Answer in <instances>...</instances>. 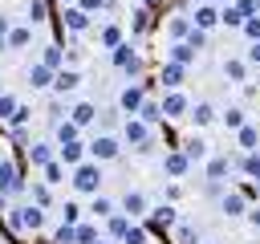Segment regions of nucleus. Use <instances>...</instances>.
Returning a JSON list of instances; mask_svg holds the SVG:
<instances>
[{
  "mask_svg": "<svg viewBox=\"0 0 260 244\" xmlns=\"http://www.w3.org/2000/svg\"><path fill=\"white\" fill-rule=\"evenodd\" d=\"M45 216H49V207H41V203H20V207H8V228L16 232V236H28V232H41L45 228Z\"/></svg>",
  "mask_w": 260,
  "mask_h": 244,
  "instance_id": "obj_1",
  "label": "nucleus"
},
{
  "mask_svg": "<svg viewBox=\"0 0 260 244\" xmlns=\"http://www.w3.org/2000/svg\"><path fill=\"white\" fill-rule=\"evenodd\" d=\"M69 183H73L77 195H98V187H102V163H93V159L77 163L69 171Z\"/></svg>",
  "mask_w": 260,
  "mask_h": 244,
  "instance_id": "obj_2",
  "label": "nucleus"
},
{
  "mask_svg": "<svg viewBox=\"0 0 260 244\" xmlns=\"http://www.w3.org/2000/svg\"><path fill=\"white\" fill-rule=\"evenodd\" d=\"M122 146H126V142H122V138H114V134H98V138H89V142H85V150H89V159H93V163H114V159L122 155Z\"/></svg>",
  "mask_w": 260,
  "mask_h": 244,
  "instance_id": "obj_3",
  "label": "nucleus"
},
{
  "mask_svg": "<svg viewBox=\"0 0 260 244\" xmlns=\"http://www.w3.org/2000/svg\"><path fill=\"white\" fill-rule=\"evenodd\" d=\"M158 106H162V122H179V118L191 114V98H187L183 89H167V94L158 98Z\"/></svg>",
  "mask_w": 260,
  "mask_h": 244,
  "instance_id": "obj_4",
  "label": "nucleus"
},
{
  "mask_svg": "<svg viewBox=\"0 0 260 244\" xmlns=\"http://www.w3.org/2000/svg\"><path fill=\"white\" fill-rule=\"evenodd\" d=\"M146 85H150V81H146V77H142V81H130V85H126V89H122V94H118V110H122V114H126V118H130V114H138V110H142V102H146Z\"/></svg>",
  "mask_w": 260,
  "mask_h": 244,
  "instance_id": "obj_5",
  "label": "nucleus"
},
{
  "mask_svg": "<svg viewBox=\"0 0 260 244\" xmlns=\"http://www.w3.org/2000/svg\"><path fill=\"white\" fill-rule=\"evenodd\" d=\"M248 207H252V199H248V191H244V187H228V191L219 195V211H223L228 220L248 216Z\"/></svg>",
  "mask_w": 260,
  "mask_h": 244,
  "instance_id": "obj_6",
  "label": "nucleus"
},
{
  "mask_svg": "<svg viewBox=\"0 0 260 244\" xmlns=\"http://www.w3.org/2000/svg\"><path fill=\"white\" fill-rule=\"evenodd\" d=\"M0 191L4 195H24L28 191V183H24V175L12 159H0Z\"/></svg>",
  "mask_w": 260,
  "mask_h": 244,
  "instance_id": "obj_7",
  "label": "nucleus"
},
{
  "mask_svg": "<svg viewBox=\"0 0 260 244\" xmlns=\"http://www.w3.org/2000/svg\"><path fill=\"white\" fill-rule=\"evenodd\" d=\"M122 142H126V146H134V150H138L142 142H150V122H142L138 114H130V118H126V126H122Z\"/></svg>",
  "mask_w": 260,
  "mask_h": 244,
  "instance_id": "obj_8",
  "label": "nucleus"
},
{
  "mask_svg": "<svg viewBox=\"0 0 260 244\" xmlns=\"http://www.w3.org/2000/svg\"><path fill=\"white\" fill-rule=\"evenodd\" d=\"M187 69L191 65H179V61H162V69H158V85L162 89H183V81H187Z\"/></svg>",
  "mask_w": 260,
  "mask_h": 244,
  "instance_id": "obj_9",
  "label": "nucleus"
},
{
  "mask_svg": "<svg viewBox=\"0 0 260 244\" xmlns=\"http://www.w3.org/2000/svg\"><path fill=\"white\" fill-rule=\"evenodd\" d=\"M118 211H126L130 220H146V211H150L146 191H126V195H122V203H118Z\"/></svg>",
  "mask_w": 260,
  "mask_h": 244,
  "instance_id": "obj_10",
  "label": "nucleus"
},
{
  "mask_svg": "<svg viewBox=\"0 0 260 244\" xmlns=\"http://www.w3.org/2000/svg\"><path fill=\"white\" fill-rule=\"evenodd\" d=\"M175 224H179V211H175V203H171V199L146 211V228H162V232H167V228H175Z\"/></svg>",
  "mask_w": 260,
  "mask_h": 244,
  "instance_id": "obj_11",
  "label": "nucleus"
},
{
  "mask_svg": "<svg viewBox=\"0 0 260 244\" xmlns=\"http://www.w3.org/2000/svg\"><path fill=\"white\" fill-rule=\"evenodd\" d=\"M179 150H183V155L191 159V167H195V163H207V159H211V142H207V138H199V134H187Z\"/></svg>",
  "mask_w": 260,
  "mask_h": 244,
  "instance_id": "obj_12",
  "label": "nucleus"
},
{
  "mask_svg": "<svg viewBox=\"0 0 260 244\" xmlns=\"http://www.w3.org/2000/svg\"><path fill=\"white\" fill-rule=\"evenodd\" d=\"M240 159H244V155H236V159H232V155H211V159H207V179H223V183H228V175L240 167Z\"/></svg>",
  "mask_w": 260,
  "mask_h": 244,
  "instance_id": "obj_13",
  "label": "nucleus"
},
{
  "mask_svg": "<svg viewBox=\"0 0 260 244\" xmlns=\"http://www.w3.org/2000/svg\"><path fill=\"white\" fill-rule=\"evenodd\" d=\"M191 24H199V28H215L219 24V4L215 0H203V4H195V12H191Z\"/></svg>",
  "mask_w": 260,
  "mask_h": 244,
  "instance_id": "obj_14",
  "label": "nucleus"
},
{
  "mask_svg": "<svg viewBox=\"0 0 260 244\" xmlns=\"http://www.w3.org/2000/svg\"><path fill=\"white\" fill-rule=\"evenodd\" d=\"M61 24H65L69 33H85V28H89V12H85L81 4H65V12H61Z\"/></svg>",
  "mask_w": 260,
  "mask_h": 244,
  "instance_id": "obj_15",
  "label": "nucleus"
},
{
  "mask_svg": "<svg viewBox=\"0 0 260 244\" xmlns=\"http://www.w3.org/2000/svg\"><path fill=\"white\" fill-rule=\"evenodd\" d=\"M77 85H81V73L77 69H57V77H53V94L57 98H65V94H77Z\"/></svg>",
  "mask_w": 260,
  "mask_h": 244,
  "instance_id": "obj_16",
  "label": "nucleus"
},
{
  "mask_svg": "<svg viewBox=\"0 0 260 244\" xmlns=\"http://www.w3.org/2000/svg\"><path fill=\"white\" fill-rule=\"evenodd\" d=\"M57 159H61V163L73 171L77 163H85V159H89V150H85V142L77 138V142H61V146H57Z\"/></svg>",
  "mask_w": 260,
  "mask_h": 244,
  "instance_id": "obj_17",
  "label": "nucleus"
},
{
  "mask_svg": "<svg viewBox=\"0 0 260 244\" xmlns=\"http://www.w3.org/2000/svg\"><path fill=\"white\" fill-rule=\"evenodd\" d=\"M191 171V159L183 155V150H167L162 155V175H171V179H183Z\"/></svg>",
  "mask_w": 260,
  "mask_h": 244,
  "instance_id": "obj_18",
  "label": "nucleus"
},
{
  "mask_svg": "<svg viewBox=\"0 0 260 244\" xmlns=\"http://www.w3.org/2000/svg\"><path fill=\"white\" fill-rule=\"evenodd\" d=\"M53 77H57V69H49L45 61H32L28 65V85L32 89H53Z\"/></svg>",
  "mask_w": 260,
  "mask_h": 244,
  "instance_id": "obj_19",
  "label": "nucleus"
},
{
  "mask_svg": "<svg viewBox=\"0 0 260 244\" xmlns=\"http://www.w3.org/2000/svg\"><path fill=\"white\" fill-rule=\"evenodd\" d=\"M24 150H28V163H32L37 171H41L45 163H53V159H57V142H28Z\"/></svg>",
  "mask_w": 260,
  "mask_h": 244,
  "instance_id": "obj_20",
  "label": "nucleus"
},
{
  "mask_svg": "<svg viewBox=\"0 0 260 244\" xmlns=\"http://www.w3.org/2000/svg\"><path fill=\"white\" fill-rule=\"evenodd\" d=\"M81 138V126L73 122V118H57V126H53V142L61 146V142H77Z\"/></svg>",
  "mask_w": 260,
  "mask_h": 244,
  "instance_id": "obj_21",
  "label": "nucleus"
},
{
  "mask_svg": "<svg viewBox=\"0 0 260 244\" xmlns=\"http://www.w3.org/2000/svg\"><path fill=\"white\" fill-rule=\"evenodd\" d=\"M223 77H228L232 85H244V81H248V61H244V57H228V61H223Z\"/></svg>",
  "mask_w": 260,
  "mask_h": 244,
  "instance_id": "obj_22",
  "label": "nucleus"
},
{
  "mask_svg": "<svg viewBox=\"0 0 260 244\" xmlns=\"http://www.w3.org/2000/svg\"><path fill=\"white\" fill-rule=\"evenodd\" d=\"M65 118H73V122H77V126H81V130H85V126H89V122H93V118H98V106H93V102H73V106H69V114H65Z\"/></svg>",
  "mask_w": 260,
  "mask_h": 244,
  "instance_id": "obj_23",
  "label": "nucleus"
},
{
  "mask_svg": "<svg viewBox=\"0 0 260 244\" xmlns=\"http://www.w3.org/2000/svg\"><path fill=\"white\" fill-rule=\"evenodd\" d=\"M187 33H191V16H187V12H175V16L167 20V37H171V41H187Z\"/></svg>",
  "mask_w": 260,
  "mask_h": 244,
  "instance_id": "obj_24",
  "label": "nucleus"
},
{
  "mask_svg": "<svg viewBox=\"0 0 260 244\" xmlns=\"http://www.w3.org/2000/svg\"><path fill=\"white\" fill-rule=\"evenodd\" d=\"M167 53H171V61H179V65H195V53H199V49H195L191 41H171Z\"/></svg>",
  "mask_w": 260,
  "mask_h": 244,
  "instance_id": "obj_25",
  "label": "nucleus"
},
{
  "mask_svg": "<svg viewBox=\"0 0 260 244\" xmlns=\"http://www.w3.org/2000/svg\"><path fill=\"white\" fill-rule=\"evenodd\" d=\"M187 118H191L195 126H211L219 114H215V106H211V102H191V114H187Z\"/></svg>",
  "mask_w": 260,
  "mask_h": 244,
  "instance_id": "obj_26",
  "label": "nucleus"
},
{
  "mask_svg": "<svg viewBox=\"0 0 260 244\" xmlns=\"http://www.w3.org/2000/svg\"><path fill=\"white\" fill-rule=\"evenodd\" d=\"M236 142H240V150H244V155H248V150H260V130L244 122V126L236 130Z\"/></svg>",
  "mask_w": 260,
  "mask_h": 244,
  "instance_id": "obj_27",
  "label": "nucleus"
},
{
  "mask_svg": "<svg viewBox=\"0 0 260 244\" xmlns=\"http://www.w3.org/2000/svg\"><path fill=\"white\" fill-rule=\"evenodd\" d=\"M126 228H130V216H126V211H114V216L106 220V236H110V240H118V244H122Z\"/></svg>",
  "mask_w": 260,
  "mask_h": 244,
  "instance_id": "obj_28",
  "label": "nucleus"
},
{
  "mask_svg": "<svg viewBox=\"0 0 260 244\" xmlns=\"http://www.w3.org/2000/svg\"><path fill=\"white\" fill-rule=\"evenodd\" d=\"M244 20H248V16H244L232 0H228V4H219V24H223V28H240Z\"/></svg>",
  "mask_w": 260,
  "mask_h": 244,
  "instance_id": "obj_29",
  "label": "nucleus"
},
{
  "mask_svg": "<svg viewBox=\"0 0 260 244\" xmlns=\"http://www.w3.org/2000/svg\"><path fill=\"white\" fill-rule=\"evenodd\" d=\"M65 171H69V167H65L61 159H53V163H45V167H41V179H45L49 187H57V183H65Z\"/></svg>",
  "mask_w": 260,
  "mask_h": 244,
  "instance_id": "obj_30",
  "label": "nucleus"
},
{
  "mask_svg": "<svg viewBox=\"0 0 260 244\" xmlns=\"http://www.w3.org/2000/svg\"><path fill=\"white\" fill-rule=\"evenodd\" d=\"M114 211H118L114 199H106V195H93V199H89V216H93V220H110Z\"/></svg>",
  "mask_w": 260,
  "mask_h": 244,
  "instance_id": "obj_31",
  "label": "nucleus"
},
{
  "mask_svg": "<svg viewBox=\"0 0 260 244\" xmlns=\"http://www.w3.org/2000/svg\"><path fill=\"white\" fill-rule=\"evenodd\" d=\"M122 244H150V228H146L142 220H130V228H126Z\"/></svg>",
  "mask_w": 260,
  "mask_h": 244,
  "instance_id": "obj_32",
  "label": "nucleus"
},
{
  "mask_svg": "<svg viewBox=\"0 0 260 244\" xmlns=\"http://www.w3.org/2000/svg\"><path fill=\"white\" fill-rule=\"evenodd\" d=\"M122 41H126V37H122L118 24H102V33H98V45H102V49H118Z\"/></svg>",
  "mask_w": 260,
  "mask_h": 244,
  "instance_id": "obj_33",
  "label": "nucleus"
},
{
  "mask_svg": "<svg viewBox=\"0 0 260 244\" xmlns=\"http://www.w3.org/2000/svg\"><path fill=\"white\" fill-rule=\"evenodd\" d=\"M41 61H45L49 69H61V65H65V49H61L57 41H49V45L41 49Z\"/></svg>",
  "mask_w": 260,
  "mask_h": 244,
  "instance_id": "obj_34",
  "label": "nucleus"
},
{
  "mask_svg": "<svg viewBox=\"0 0 260 244\" xmlns=\"http://www.w3.org/2000/svg\"><path fill=\"white\" fill-rule=\"evenodd\" d=\"M134 57H138V49H134V45H130V41H122V45H118V49H110V61H114V65H118V69H126V65H130V61H134Z\"/></svg>",
  "mask_w": 260,
  "mask_h": 244,
  "instance_id": "obj_35",
  "label": "nucleus"
},
{
  "mask_svg": "<svg viewBox=\"0 0 260 244\" xmlns=\"http://www.w3.org/2000/svg\"><path fill=\"white\" fill-rule=\"evenodd\" d=\"M28 118H32V106H24V102H20V106H16V114L8 118V126H12V134H16V138H24V126H28Z\"/></svg>",
  "mask_w": 260,
  "mask_h": 244,
  "instance_id": "obj_36",
  "label": "nucleus"
},
{
  "mask_svg": "<svg viewBox=\"0 0 260 244\" xmlns=\"http://www.w3.org/2000/svg\"><path fill=\"white\" fill-rule=\"evenodd\" d=\"M28 199H32V203H41V207H49V203H53V187H49L45 179H32V187H28Z\"/></svg>",
  "mask_w": 260,
  "mask_h": 244,
  "instance_id": "obj_37",
  "label": "nucleus"
},
{
  "mask_svg": "<svg viewBox=\"0 0 260 244\" xmlns=\"http://www.w3.org/2000/svg\"><path fill=\"white\" fill-rule=\"evenodd\" d=\"M28 24H45L49 20V0H28Z\"/></svg>",
  "mask_w": 260,
  "mask_h": 244,
  "instance_id": "obj_38",
  "label": "nucleus"
},
{
  "mask_svg": "<svg viewBox=\"0 0 260 244\" xmlns=\"http://www.w3.org/2000/svg\"><path fill=\"white\" fill-rule=\"evenodd\" d=\"M240 171H244V175L256 183V179H260V150H248V155L240 159Z\"/></svg>",
  "mask_w": 260,
  "mask_h": 244,
  "instance_id": "obj_39",
  "label": "nucleus"
},
{
  "mask_svg": "<svg viewBox=\"0 0 260 244\" xmlns=\"http://www.w3.org/2000/svg\"><path fill=\"white\" fill-rule=\"evenodd\" d=\"M32 41V28H24V24H12V33H8V49H24Z\"/></svg>",
  "mask_w": 260,
  "mask_h": 244,
  "instance_id": "obj_40",
  "label": "nucleus"
},
{
  "mask_svg": "<svg viewBox=\"0 0 260 244\" xmlns=\"http://www.w3.org/2000/svg\"><path fill=\"white\" fill-rule=\"evenodd\" d=\"M138 118H142V122H150V126H154V122H162V106H158V102H154V98H146V102H142V110H138Z\"/></svg>",
  "mask_w": 260,
  "mask_h": 244,
  "instance_id": "obj_41",
  "label": "nucleus"
},
{
  "mask_svg": "<svg viewBox=\"0 0 260 244\" xmlns=\"http://www.w3.org/2000/svg\"><path fill=\"white\" fill-rule=\"evenodd\" d=\"M219 118H223V126H228V130H240V126H244V122H248V118H244V110H240V106H228V110H223V114H219Z\"/></svg>",
  "mask_w": 260,
  "mask_h": 244,
  "instance_id": "obj_42",
  "label": "nucleus"
},
{
  "mask_svg": "<svg viewBox=\"0 0 260 244\" xmlns=\"http://www.w3.org/2000/svg\"><path fill=\"white\" fill-rule=\"evenodd\" d=\"M53 244H77V224H65L61 220V228L53 232Z\"/></svg>",
  "mask_w": 260,
  "mask_h": 244,
  "instance_id": "obj_43",
  "label": "nucleus"
},
{
  "mask_svg": "<svg viewBox=\"0 0 260 244\" xmlns=\"http://www.w3.org/2000/svg\"><path fill=\"white\" fill-rule=\"evenodd\" d=\"M171 232H175V244H199V232L191 224H175Z\"/></svg>",
  "mask_w": 260,
  "mask_h": 244,
  "instance_id": "obj_44",
  "label": "nucleus"
},
{
  "mask_svg": "<svg viewBox=\"0 0 260 244\" xmlns=\"http://www.w3.org/2000/svg\"><path fill=\"white\" fill-rule=\"evenodd\" d=\"M16 106H20V98H16V94H8V89H4V94H0V122H8V118H12V114H16Z\"/></svg>",
  "mask_w": 260,
  "mask_h": 244,
  "instance_id": "obj_45",
  "label": "nucleus"
},
{
  "mask_svg": "<svg viewBox=\"0 0 260 244\" xmlns=\"http://www.w3.org/2000/svg\"><path fill=\"white\" fill-rule=\"evenodd\" d=\"M61 220H65V224H81V203L65 199V203H61Z\"/></svg>",
  "mask_w": 260,
  "mask_h": 244,
  "instance_id": "obj_46",
  "label": "nucleus"
},
{
  "mask_svg": "<svg viewBox=\"0 0 260 244\" xmlns=\"http://www.w3.org/2000/svg\"><path fill=\"white\" fill-rule=\"evenodd\" d=\"M240 33H244L248 41H260V12H256V16H248V20L240 24Z\"/></svg>",
  "mask_w": 260,
  "mask_h": 244,
  "instance_id": "obj_47",
  "label": "nucleus"
},
{
  "mask_svg": "<svg viewBox=\"0 0 260 244\" xmlns=\"http://www.w3.org/2000/svg\"><path fill=\"white\" fill-rule=\"evenodd\" d=\"M130 28H134V33H146V28H150V8H138L134 20H130Z\"/></svg>",
  "mask_w": 260,
  "mask_h": 244,
  "instance_id": "obj_48",
  "label": "nucleus"
},
{
  "mask_svg": "<svg viewBox=\"0 0 260 244\" xmlns=\"http://www.w3.org/2000/svg\"><path fill=\"white\" fill-rule=\"evenodd\" d=\"M98 240V224H77V244H93Z\"/></svg>",
  "mask_w": 260,
  "mask_h": 244,
  "instance_id": "obj_49",
  "label": "nucleus"
},
{
  "mask_svg": "<svg viewBox=\"0 0 260 244\" xmlns=\"http://www.w3.org/2000/svg\"><path fill=\"white\" fill-rule=\"evenodd\" d=\"M187 41H191L195 49H203V45H207V28H199V24H191V33H187Z\"/></svg>",
  "mask_w": 260,
  "mask_h": 244,
  "instance_id": "obj_50",
  "label": "nucleus"
},
{
  "mask_svg": "<svg viewBox=\"0 0 260 244\" xmlns=\"http://www.w3.org/2000/svg\"><path fill=\"white\" fill-rule=\"evenodd\" d=\"M77 4H81V8H85V12H89V16H93V12H102V8H106V4H110V0H77Z\"/></svg>",
  "mask_w": 260,
  "mask_h": 244,
  "instance_id": "obj_51",
  "label": "nucleus"
},
{
  "mask_svg": "<svg viewBox=\"0 0 260 244\" xmlns=\"http://www.w3.org/2000/svg\"><path fill=\"white\" fill-rule=\"evenodd\" d=\"M244 61H248V65H260V41H252V45H248V53H244Z\"/></svg>",
  "mask_w": 260,
  "mask_h": 244,
  "instance_id": "obj_52",
  "label": "nucleus"
},
{
  "mask_svg": "<svg viewBox=\"0 0 260 244\" xmlns=\"http://www.w3.org/2000/svg\"><path fill=\"white\" fill-rule=\"evenodd\" d=\"M8 33H12V24H8V16H0V53L8 49Z\"/></svg>",
  "mask_w": 260,
  "mask_h": 244,
  "instance_id": "obj_53",
  "label": "nucleus"
},
{
  "mask_svg": "<svg viewBox=\"0 0 260 244\" xmlns=\"http://www.w3.org/2000/svg\"><path fill=\"white\" fill-rule=\"evenodd\" d=\"M248 224L260 232V203H252V207H248Z\"/></svg>",
  "mask_w": 260,
  "mask_h": 244,
  "instance_id": "obj_54",
  "label": "nucleus"
},
{
  "mask_svg": "<svg viewBox=\"0 0 260 244\" xmlns=\"http://www.w3.org/2000/svg\"><path fill=\"white\" fill-rule=\"evenodd\" d=\"M93 244H118V240H102V236H98V240H93Z\"/></svg>",
  "mask_w": 260,
  "mask_h": 244,
  "instance_id": "obj_55",
  "label": "nucleus"
},
{
  "mask_svg": "<svg viewBox=\"0 0 260 244\" xmlns=\"http://www.w3.org/2000/svg\"><path fill=\"white\" fill-rule=\"evenodd\" d=\"M142 4H146V8H150V4H158V0H142Z\"/></svg>",
  "mask_w": 260,
  "mask_h": 244,
  "instance_id": "obj_56",
  "label": "nucleus"
},
{
  "mask_svg": "<svg viewBox=\"0 0 260 244\" xmlns=\"http://www.w3.org/2000/svg\"><path fill=\"white\" fill-rule=\"evenodd\" d=\"M215 4H228V0H215Z\"/></svg>",
  "mask_w": 260,
  "mask_h": 244,
  "instance_id": "obj_57",
  "label": "nucleus"
},
{
  "mask_svg": "<svg viewBox=\"0 0 260 244\" xmlns=\"http://www.w3.org/2000/svg\"><path fill=\"white\" fill-rule=\"evenodd\" d=\"M65 4H77V0H65Z\"/></svg>",
  "mask_w": 260,
  "mask_h": 244,
  "instance_id": "obj_58",
  "label": "nucleus"
},
{
  "mask_svg": "<svg viewBox=\"0 0 260 244\" xmlns=\"http://www.w3.org/2000/svg\"><path fill=\"white\" fill-rule=\"evenodd\" d=\"M191 4H203V0H191Z\"/></svg>",
  "mask_w": 260,
  "mask_h": 244,
  "instance_id": "obj_59",
  "label": "nucleus"
},
{
  "mask_svg": "<svg viewBox=\"0 0 260 244\" xmlns=\"http://www.w3.org/2000/svg\"><path fill=\"white\" fill-rule=\"evenodd\" d=\"M0 94H4V81H0Z\"/></svg>",
  "mask_w": 260,
  "mask_h": 244,
  "instance_id": "obj_60",
  "label": "nucleus"
},
{
  "mask_svg": "<svg viewBox=\"0 0 260 244\" xmlns=\"http://www.w3.org/2000/svg\"><path fill=\"white\" fill-rule=\"evenodd\" d=\"M199 244H203V240H199Z\"/></svg>",
  "mask_w": 260,
  "mask_h": 244,
  "instance_id": "obj_61",
  "label": "nucleus"
}]
</instances>
